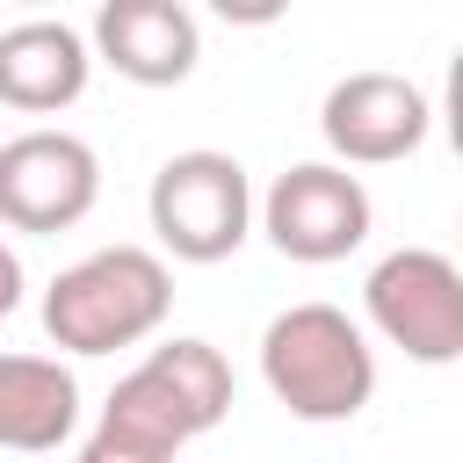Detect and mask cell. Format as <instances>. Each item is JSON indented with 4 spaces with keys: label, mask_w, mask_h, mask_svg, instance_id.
Wrapping results in <instances>:
<instances>
[{
    "label": "cell",
    "mask_w": 463,
    "mask_h": 463,
    "mask_svg": "<svg viewBox=\"0 0 463 463\" xmlns=\"http://www.w3.org/2000/svg\"><path fill=\"white\" fill-rule=\"evenodd\" d=\"M166 311H174V275L145 246H101V253L58 268L43 289V333L65 354L137 347L166 326Z\"/></svg>",
    "instance_id": "6da1fadb"
},
{
    "label": "cell",
    "mask_w": 463,
    "mask_h": 463,
    "mask_svg": "<svg viewBox=\"0 0 463 463\" xmlns=\"http://www.w3.org/2000/svg\"><path fill=\"white\" fill-rule=\"evenodd\" d=\"M260 376L289 420L333 427L376 398V354L340 304H289L260 333Z\"/></svg>",
    "instance_id": "7a4b0ae2"
},
{
    "label": "cell",
    "mask_w": 463,
    "mask_h": 463,
    "mask_svg": "<svg viewBox=\"0 0 463 463\" xmlns=\"http://www.w3.org/2000/svg\"><path fill=\"white\" fill-rule=\"evenodd\" d=\"M224 412H232V362L210 340H166V347H152L109 391V405H101L94 427H109L123 441H145L159 456H181Z\"/></svg>",
    "instance_id": "3957f363"
},
{
    "label": "cell",
    "mask_w": 463,
    "mask_h": 463,
    "mask_svg": "<svg viewBox=\"0 0 463 463\" xmlns=\"http://www.w3.org/2000/svg\"><path fill=\"white\" fill-rule=\"evenodd\" d=\"M145 210H152V232H159V246L174 260L210 268V260H232L246 246V232H253V181H246V166L232 152L195 145V152H174L152 174Z\"/></svg>",
    "instance_id": "277c9868"
},
{
    "label": "cell",
    "mask_w": 463,
    "mask_h": 463,
    "mask_svg": "<svg viewBox=\"0 0 463 463\" xmlns=\"http://www.w3.org/2000/svg\"><path fill=\"white\" fill-rule=\"evenodd\" d=\"M362 304L376 318V333L391 347H405L412 362L441 369L463 354V268L434 246H398L369 268Z\"/></svg>",
    "instance_id": "5b68a950"
},
{
    "label": "cell",
    "mask_w": 463,
    "mask_h": 463,
    "mask_svg": "<svg viewBox=\"0 0 463 463\" xmlns=\"http://www.w3.org/2000/svg\"><path fill=\"white\" fill-rule=\"evenodd\" d=\"M369 217H376L369 188L347 166H326V159H304V166L275 174V188L260 203V232L275 239L282 260H304V268L347 260L369 239Z\"/></svg>",
    "instance_id": "8992f818"
},
{
    "label": "cell",
    "mask_w": 463,
    "mask_h": 463,
    "mask_svg": "<svg viewBox=\"0 0 463 463\" xmlns=\"http://www.w3.org/2000/svg\"><path fill=\"white\" fill-rule=\"evenodd\" d=\"M101 195V159L72 130H22L0 145V224L72 232Z\"/></svg>",
    "instance_id": "52a82bcc"
},
{
    "label": "cell",
    "mask_w": 463,
    "mask_h": 463,
    "mask_svg": "<svg viewBox=\"0 0 463 463\" xmlns=\"http://www.w3.org/2000/svg\"><path fill=\"white\" fill-rule=\"evenodd\" d=\"M427 123H434V109L405 72H347V80H333V94L318 109V130H326L333 159H347V166L412 159L427 145Z\"/></svg>",
    "instance_id": "ba28073f"
},
{
    "label": "cell",
    "mask_w": 463,
    "mask_h": 463,
    "mask_svg": "<svg viewBox=\"0 0 463 463\" xmlns=\"http://www.w3.org/2000/svg\"><path fill=\"white\" fill-rule=\"evenodd\" d=\"M94 58L137 87H181L203 58V29L181 0H109L94 14Z\"/></svg>",
    "instance_id": "9c48e42d"
},
{
    "label": "cell",
    "mask_w": 463,
    "mask_h": 463,
    "mask_svg": "<svg viewBox=\"0 0 463 463\" xmlns=\"http://www.w3.org/2000/svg\"><path fill=\"white\" fill-rule=\"evenodd\" d=\"M87 36L72 22H51V14H29L14 29H0V101L22 109V116H58L87 94Z\"/></svg>",
    "instance_id": "30bf717a"
},
{
    "label": "cell",
    "mask_w": 463,
    "mask_h": 463,
    "mask_svg": "<svg viewBox=\"0 0 463 463\" xmlns=\"http://www.w3.org/2000/svg\"><path fill=\"white\" fill-rule=\"evenodd\" d=\"M80 427V383L58 354H0V449L51 456Z\"/></svg>",
    "instance_id": "8fae6325"
},
{
    "label": "cell",
    "mask_w": 463,
    "mask_h": 463,
    "mask_svg": "<svg viewBox=\"0 0 463 463\" xmlns=\"http://www.w3.org/2000/svg\"><path fill=\"white\" fill-rule=\"evenodd\" d=\"M80 463H174V456H159V449H145V441H123V434H109V427H94V434L80 441Z\"/></svg>",
    "instance_id": "7c38bea8"
},
{
    "label": "cell",
    "mask_w": 463,
    "mask_h": 463,
    "mask_svg": "<svg viewBox=\"0 0 463 463\" xmlns=\"http://www.w3.org/2000/svg\"><path fill=\"white\" fill-rule=\"evenodd\" d=\"M14 304H22V253L0 239V318H7Z\"/></svg>",
    "instance_id": "4fadbf2b"
}]
</instances>
